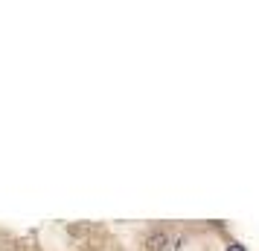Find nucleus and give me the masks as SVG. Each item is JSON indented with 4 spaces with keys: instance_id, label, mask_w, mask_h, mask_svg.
<instances>
[{
    "instance_id": "obj_1",
    "label": "nucleus",
    "mask_w": 259,
    "mask_h": 251,
    "mask_svg": "<svg viewBox=\"0 0 259 251\" xmlns=\"http://www.w3.org/2000/svg\"><path fill=\"white\" fill-rule=\"evenodd\" d=\"M146 245H149V251H163L166 248V237L163 234H152V237L146 239Z\"/></svg>"
},
{
    "instance_id": "obj_2",
    "label": "nucleus",
    "mask_w": 259,
    "mask_h": 251,
    "mask_svg": "<svg viewBox=\"0 0 259 251\" xmlns=\"http://www.w3.org/2000/svg\"><path fill=\"white\" fill-rule=\"evenodd\" d=\"M227 251H245V248H242V245H230Z\"/></svg>"
}]
</instances>
